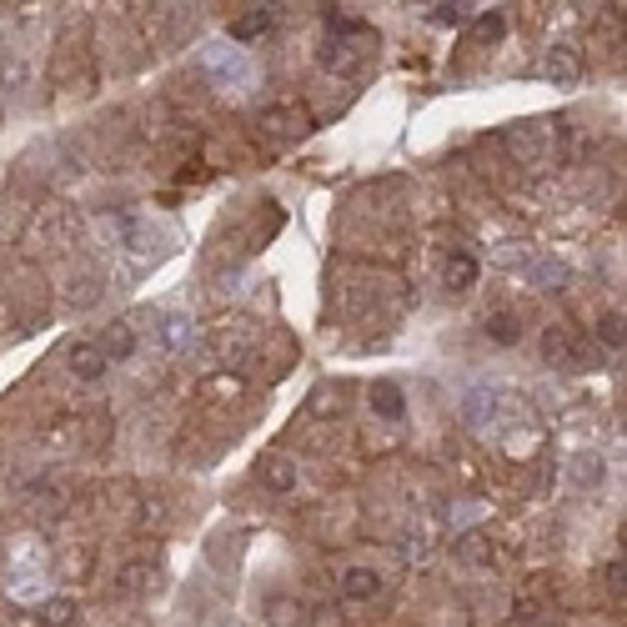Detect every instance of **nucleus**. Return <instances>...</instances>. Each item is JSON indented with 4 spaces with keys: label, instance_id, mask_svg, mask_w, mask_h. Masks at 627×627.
Segmentation results:
<instances>
[{
    "label": "nucleus",
    "instance_id": "4468645a",
    "mask_svg": "<svg viewBox=\"0 0 627 627\" xmlns=\"http://www.w3.org/2000/svg\"><path fill=\"white\" fill-rule=\"evenodd\" d=\"M427 21H432V26H462V21H467V6H432Z\"/></svg>",
    "mask_w": 627,
    "mask_h": 627
},
{
    "label": "nucleus",
    "instance_id": "9d476101",
    "mask_svg": "<svg viewBox=\"0 0 627 627\" xmlns=\"http://www.w3.org/2000/svg\"><path fill=\"white\" fill-rule=\"evenodd\" d=\"M101 352H106L111 362H121V357H131V352H136V337H131V327H126V322H116V327L106 332V342H101Z\"/></svg>",
    "mask_w": 627,
    "mask_h": 627
},
{
    "label": "nucleus",
    "instance_id": "9b49d317",
    "mask_svg": "<svg viewBox=\"0 0 627 627\" xmlns=\"http://www.w3.org/2000/svg\"><path fill=\"white\" fill-rule=\"evenodd\" d=\"M261 121H266V126H281V136H301V131H306V116L291 111V106H286V111H266Z\"/></svg>",
    "mask_w": 627,
    "mask_h": 627
},
{
    "label": "nucleus",
    "instance_id": "2eb2a0df",
    "mask_svg": "<svg viewBox=\"0 0 627 627\" xmlns=\"http://www.w3.org/2000/svg\"><path fill=\"white\" fill-rule=\"evenodd\" d=\"M46 617H51L56 627H61V622H71V602H66V597H61V602H51V607H46Z\"/></svg>",
    "mask_w": 627,
    "mask_h": 627
},
{
    "label": "nucleus",
    "instance_id": "0eeeda50",
    "mask_svg": "<svg viewBox=\"0 0 627 627\" xmlns=\"http://www.w3.org/2000/svg\"><path fill=\"white\" fill-rule=\"evenodd\" d=\"M487 337H492L497 347H517V342H522V327H517L512 311H492V317H487Z\"/></svg>",
    "mask_w": 627,
    "mask_h": 627
},
{
    "label": "nucleus",
    "instance_id": "f03ea898",
    "mask_svg": "<svg viewBox=\"0 0 627 627\" xmlns=\"http://www.w3.org/2000/svg\"><path fill=\"white\" fill-rule=\"evenodd\" d=\"M542 76H547V81H557V86H577V76H582V61H577V51H567V46L547 51V61H542Z\"/></svg>",
    "mask_w": 627,
    "mask_h": 627
},
{
    "label": "nucleus",
    "instance_id": "dca6fc26",
    "mask_svg": "<svg viewBox=\"0 0 627 627\" xmlns=\"http://www.w3.org/2000/svg\"><path fill=\"white\" fill-rule=\"evenodd\" d=\"M271 622L286 627V622H291V602H271Z\"/></svg>",
    "mask_w": 627,
    "mask_h": 627
},
{
    "label": "nucleus",
    "instance_id": "1a4fd4ad",
    "mask_svg": "<svg viewBox=\"0 0 627 627\" xmlns=\"http://www.w3.org/2000/svg\"><path fill=\"white\" fill-rule=\"evenodd\" d=\"M502 31H507V16H502V11H482L477 26H472V41H477V46H492V41H502Z\"/></svg>",
    "mask_w": 627,
    "mask_h": 627
},
{
    "label": "nucleus",
    "instance_id": "20e7f679",
    "mask_svg": "<svg viewBox=\"0 0 627 627\" xmlns=\"http://www.w3.org/2000/svg\"><path fill=\"white\" fill-rule=\"evenodd\" d=\"M256 477H261L271 492H296V467H291L286 457H261Z\"/></svg>",
    "mask_w": 627,
    "mask_h": 627
},
{
    "label": "nucleus",
    "instance_id": "39448f33",
    "mask_svg": "<svg viewBox=\"0 0 627 627\" xmlns=\"http://www.w3.org/2000/svg\"><path fill=\"white\" fill-rule=\"evenodd\" d=\"M271 21H276V11H271V6H256L251 16H236V21H231V36H236V41H256V36L271 31Z\"/></svg>",
    "mask_w": 627,
    "mask_h": 627
},
{
    "label": "nucleus",
    "instance_id": "f257e3e1",
    "mask_svg": "<svg viewBox=\"0 0 627 627\" xmlns=\"http://www.w3.org/2000/svg\"><path fill=\"white\" fill-rule=\"evenodd\" d=\"M66 362H71V372H76L81 382H101V377L111 372V357H106L96 342H81V347H71V357H66Z\"/></svg>",
    "mask_w": 627,
    "mask_h": 627
},
{
    "label": "nucleus",
    "instance_id": "f8f14e48",
    "mask_svg": "<svg viewBox=\"0 0 627 627\" xmlns=\"http://www.w3.org/2000/svg\"><path fill=\"white\" fill-rule=\"evenodd\" d=\"M542 352H547V362H567V357L577 362V347H567V332H562V327H552V332L542 337Z\"/></svg>",
    "mask_w": 627,
    "mask_h": 627
},
{
    "label": "nucleus",
    "instance_id": "ddd939ff",
    "mask_svg": "<svg viewBox=\"0 0 627 627\" xmlns=\"http://www.w3.org/2000/svg\"><path fill=\"white\" fill-rule=\"evenodd\" d=\"M597 337H602V347H622V317L617 311H607V317L597 322Z\"/></svg>",
    "mask_w": 627,
    "mask_h": 627
},
{
    "label": "nucleus",
    "instance_id": "7ed1b4c3",
    "mask_svg": "<svg viewBox=\"0 0 627 627\" xmlns=\"http://www.w3.org/2000/svg\"><path fill=\"white\" fill-rule=\"evenodd\" d=\"M372 412L387 417V422H402V417H407V397H402V387L377 382V387H372Z\"/></svg>",
    "mask_w": 627,
    "mask_h": 627
},
{
    "label": "nucleus",
    "instance_id": "6e6552de",
    "mask_svg": "<svg viewBox=\"0 0 627 627\" xmlns=\"http://www.w3.org/2000/svg\"><path fill=\"white\" fill-rule=\"evenodd\" d=\"M472 281H477V256H472V251H457V256L447 261V286H452V291H467Z\"/></svg>",
    "mask_w": 627,
    "mask_h": 627
},
{
    "label": "nucleus",
    "instance_id": "423d86ee",
    "mask_svg": "<svg viewBox=\"0 0 627 627\" xmlns=\"http://www.w3.org/2000/svg\"><path fill=\"white\" fill-rule=\"evenodd\" d=\"M342 597H347V602H367V597H377V572L352 567V572L342 577Z\"/></svg>",
    "mask_w": 627,
    "mask_h": 627
}]
</instances>
